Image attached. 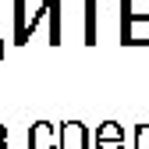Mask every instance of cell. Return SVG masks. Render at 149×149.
<instances>
[{
	"label": "cell",
	"mask_w": 149,
	"mask_h": 149,
	"mask_svg": "<svg viewBox=\"0 0 149 149\" xmlns=\"http://www.w3.org/2000/svg\"><path fill=\"white\" fill-rule=\"evenodd\" d=\"M61 4H64V0H39V4L29 11V0H14V11H11V43L14 46H25L32 39V32L46 22L50 25L46 43L50 46H61L64 43V11H61Z\"/></svg>",
	"instance_id": "1"
},
{
	"label": "cell",
	"mask_w": 149,
	"mask_h": 149,
	"mask_svg": "<svg viewBox=\"0 0 149 149\" xmlns=\"http://www.w3.org/2000/svg\"><path fill=\"white\" fill-rule=\"evenodd\" d=\"M0 7H4V0H0ZM4 53L7 50H4V11H0V57H4Z\"/></svg>",
	"instance_id": "8"
},
{
	"label": "cell",
	"mask_w": 149,
	"mask_h": 149,
	"mask_svg": "<svg viewBox=\"0 0 149 149\" xmlns=\"http://www.w3.org/2000/svg\"><path fill=\"white\" fill-rule=\"evenodd\" d=\"M132 149H149V124H135V146Z\"/></svg>",
	"instance_id": "7"
},
{
	"label": "cell",
	"mask_w": 149,
	"mask_h": 149,
	"mask_svg": "<svg viewBox=\"0 0 149 149\" xmlns=\"http://www.w3.org/2000/svg\"><path fill=\"white\" fill-rule=\"evenodd\" d=\"M124 139H128V132L117 121H103V124H96V132H92V146L96 149H124Z\"/></svg>",
	"instance_id": "4"
},
{
	"label": "cell",
	"mask_w": 149,
	"mask_h": 149,
	"mask_svg": "<svg viewBox=\"0 0 149 149\" xmlns=\"http://www.w3.org/2000/svg\"><path fill=\"white\" fill-rule=\"evenodd\" d=\"M89 142H92L89 124H82V121L57 124V149H89Z\"/></svg>",
	"instance_id": "3"
},
{
	"label": "cell",
	"mask_w": 149,
	"mask_h": 149,
	"mask_svg": "<svg viewBox=\"0 0 149 149\" xmlns=\"http://www.w3.org/2000/svg\"><path fill=\"white\" fill-rule=\"evenodd\" d=\"M121 46H149V14L135 11L132 0H121Z\"/></svg>",
	"instance_id": "2"
},
{
	"label": "cell",
	"mask_w": 149,
	"mask_h": 149,
	"mask_svg": "<svg viewBox=\"0 0 149 149\" xmlns=\"http://www.w3.org/2000/svg\"><path fill=\"white\" fill-rule=\"evenodd\" d=\"M0 149H7V124H0Z\"/></svg>",
	"instance_id": "9"
},
{
	"label": "cell",
	"mask_w": 149,
	"mask_h": 149,
	"mask_svg": "<svg viewBox=\"0 0 149 149\" xmlns=\"http://www.w3.org/2000/svg\"><path fill=\"white\" fill-rule=\"evenodd\" d=\"M29 149H57V124L50 121H36L29 124Z\"/></svg>",
	"instance_id": "5"
},
{
	"label": "cell",
	"mask_w": 149,
	"mask_h": 149,
	"mask_svg": "<svg viewBox=\"0 0 149 149\" xmlns=\"http://www.w3.org/2000/svg\"><path fill=\"white\" fill-rule=\"evenodd\" d=\"M82 4H85V32H82V43L85 46H96L100 43V32H96V18H100V4H103V0H82Z\"/></svg>",
	"instance_id": "6"
}]
</instances>
